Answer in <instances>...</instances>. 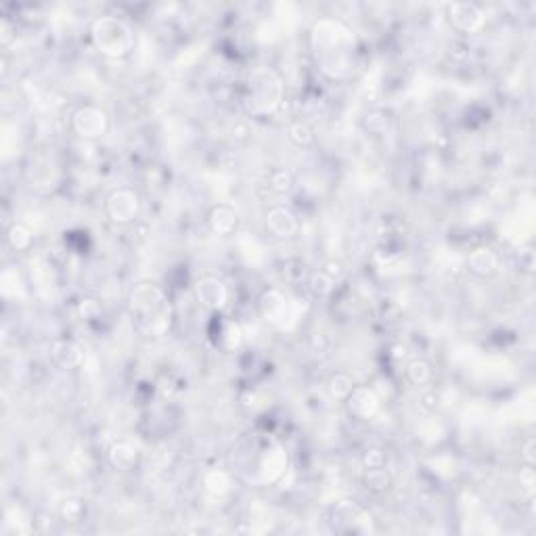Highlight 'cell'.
I'll return each mask as SVG.
<instances>
[{
	"label": "cell",
	"instance_id": "cell-1",
	"mask_svg": "<svg viewBox=\"0 0 536 536\" xmlns=\"http://www.w3.org/2000/svg\"><path fill=\"white\" fill-rule=\"evenodd\" d=\"M132 321L147 335H161L170 322V306L156 285H139L130 296Z\"/></svg>",
	"mask_w": 536,
	"mask_h": 536
},
{
	"label": "cell",
	"instance_id": "cell-2",
	"mask_svg": "<svg viewBox=\"0 0 536 536\" xmlns=\"http://www.w3.org/2000/svg\"><path fill=\"white\" fill-rule=\"evenodd\" d=\"M93 40L107 57H124L132 49V32L117 17H101L93 25Z\"/></svg>",
	"mask_w": 536,
	"mask_h": 536
},
{
	"label": "cell",
	"instance_id": "cell-3",
	"mask_svg": "<svg viewBox=\"0 0 536 536\" xmlns=\"http://www.w3.org/2000/svg\"><path fill=\"white\" fill-rule=\"evenodd\" d=\"M250 99L256 111H272L281 101V82L268 69H256L250 76Z\"/></svg>",
	"mask_w": 536,
	"mask_h": 536
},
{
	"label": "cell",
	"instance_id": "cell-4",
	"mask_svg": "<svg viewBox=\"0 0 536 536\" xmlns=\"http://www.w3.org/2000/svg\"><path fill=\"white\" fill-rule=\"evenodd\" d=\"M74 128L84 139H97L103 136L107 130V115L105 111L97 107H82L74 115Z\"/></svg>",
	"mask_w": 536,
	"mask_h": 536
},
{
	"label": "cell",
	"instance_id": "cell-5",
	"mask_svg": "<svg viewBox=\"0 0 536 536\" xmlns=\"http://www.w3.org/2000/svg\"><path fill=\"white\" fill-rule=\"evenodd\" d=\"M107 212L115 222H130L139 214V197L130 189H117L109 195Z\"/></svg>",
	"mask_w": 536,
	"mask_h": 536
},
{
	"label": "cell",
	"instance_id": "cell-6",
	"mask_svg": "<svg viewBox=\"0 0 536 536\" xmlns=\"http://www.w3.org/2000/svg\"><path fill=\"white\" fill-rule=\"evenodd\" d=\"M448 13H450V21L463 32H478L486 21L480 6L472 2H455L448 6Z\"/></svg>",
	"mask_w": 536,
	"mask_h": 536
},
{
	"label": "cell",
	"instance_id": "cell-7",
	"mask_svg": "<svg viewBox=\"0 0 536 536\" xmlns=\"http://www.w3.org/2000/svg\"><path fill=\"white\" fill-rule=\"evenodd\" d=\"M195 293H197V300L212 310H220L228 300V291H226L224 283L216 276L199 279L195 285Z\"/></svg>",
	"mask_w": 536,
	"mask_h": 536
},
{
	"label": "cell",
	"instance_id": "cell-8",
	"mask_svg": "<svg viewBox=\"0 0 536 536\" xmlns=\"http://www.w3.org/2000/svg\"><path fill=\"white\" fill-rule=\"evenodd\" d=\"M348 409L359 419H371L379 411V398L369 388H354L348 394Z\"/></svg>",
	"mask_w": 536,
	"mask_h": 536
},
{
	"label": "cell",
	"instance_id": "cell-9",
	"mask_svg": "<svg viewBox=\"0 0 536 536\" xmlns=\"http://www.w3.org/2000/svg\"><path fill=\"white\" fill-rule=\"evenodd\" d=\"M260 310L264 319L270 322H279L285 321V317H289L291 304L287 302L283 293H279L276 289H270V291H264V296L260 298Z\"/></svg>",
	"mask_w": 536,
	"mask_h": 536
},
{
	"label": "cell",
	"instance_id": "cell-10",
	"mask_svg": "<svg viewBox=\"0 0 536 536\" xmlns=\"http://www.w3.org/2000/svg\"><path fill=\"white\" fill-rule=\"evenodd\" d=\"M268 228L276 235V237H291L298 228V222H296V216L291 214L287 208L283 206H276L268 212Z\"/></svg>",
	"mask_w": 536,
	"mask_h": 536
},
{
	"label": "cell",
	"instance_id": "cell-11",
	"mask_svg": "<svg viewBox=\"0 0 536 536\" xmlns=\"http://www.w3.org/2000/svg\"><path fill=\"white\" fill-rule=\"evenodd\" d=\"M53 359L65 369L78 367L82 363V352L71 342H57L53 346Z\"/></svg>",
	"mask_w": 536,
	"mask_h": 536
},
{
	"label": "cell",
	"instance_id": "cell-12",
	"mask_svg": "<svg viewBox=\"0 0 536 536\" xmlns=\"http://www.w3.org/2000/svg\"><path fill=\"white\" fill-rule=\"evenodd\" d=\"M496 264H499V258H496V254L492 252V250H488V247H480V250H476L472 256H470V267L472 270L476 272V274H492L494 270H496Z\"/></svg>",
	"mask_w": 536,
	"mask_h": 536
},
{
	"label": "cell",
	"instance_id": "cell-13",
	"mask_svg": "<svg viewBox=\"0 0 536 536\" xmlns=\"http://www.w3.org/2000/svg\"><path fill=\"white\" fill-rule=\"evenodd\" d=\"M237 224V214L228 206H218L210 214V226L218 235H228Z\"/></svg>",
	"mask_w": 536,
	"mask_h": 536
},
{
	"label": "cell",
	"instance_id": "cell-14",
	"mask_svg": "<svg viewBox=\"0 0 536 536\" xmlns=\"http://www.w3.org/2000/svg\"><path fill=\"white\" fill-rule=\"evenodd\" d=\"M109 459L115 467L120 470H128L136 463V448H132L128 442H117L111 446L109 450Z\"/></svg>",
	"mask_w": 536,
	"mask_h": 536
},
{
	"label": "cell",
	"instance_id": "cell-15",
	"mask_svg": "<svg viewBox=\"0 0 536 536\" xmlns=\"http://www.w3.org/2000/svg\"><path fill=\"white\" fill-rule=\"evenodd\" d=\"M285 467H287V457H285V453L281 448L268 450L267 455H264V459H262V472H264V476H267L268 480L279 478L285 472Z\"/></svg>",
	"mask_w": 536,
	"mask_h": 536
},
{
	"label": "cell",
	"instance_id": "cell-16",
	"mask_svg": "<svg viewBox=\"0 0 536 536\" xmlns=\"http://www.w3.org/2000/svg\"><path fill=\"white\" fill-rule=\"evenodd\" d=\"M32 231L25 226V224H13L11 231H8V243L13 250H28L32 245Z\"/></svg>",
	"mask_w": 536,
	"mask_h": 536
},
{
	"label": "cell",
	"instance_id": "cell-17",
	"mask_svg": "<svg viewBox=\"0 0 536 536\" xmlns=\"http://www.w3.org/2000/svg\"><path fill=\"white\" fill-rule=\"evenodd\" d=\"M407 371H409L411 381L417 383V385H428L431 377H433V371H431L429 363H426V361H413Z\"/></svg>",
	"mask_w": 536,
	"mask_h": 536
},
{
	"label": "cell",
	"instance_id": "cell-18",
	"mask_svg": "<svg viewBox=\"0 0 536 536\" xmlns=\"http://www.w3.org/2000/svg\"><path fill=\"white\" fill-rule=\"evenodd\" d=\"M354 390V383H352V379L348 375H344V373H337V375H333L329 379V392H331V396H335V398H348V394Z\"/></svg>",
	"mask_w": 536,
	"mask_h": 536
},
{
	"label": "cell",
	"instance_id": "cell-19",
	"mask_svg": "<svg viewBox=\"0 0 536 536\" xmlns=\"http://www.w3.org/2000/svg\"><path fill=\"white\" fill-rule=\"evenodd\" d=\"M222 337H220V342L224 344V348L226 350H235L239 344H241V329H239V325L233 321H226L222 325Z\"/></svg>",
	"mask_w": 536,
	"mask_h": 536
},
{
	"label": "cell",
	"instance_id": "cell-20",
	"mask_svg": "<svg viewBox=\"0 0 536 536\" xmlns=\"http://www.w3.org/2000/svg\"><path fill=\"white\" fill-rule=\"evenodd\" d=\"M287 136H289V141L291 143H296L298 147H306V145H310L313 143V130L306 126V124H293V126H289V130H287Z\"/></svg>",
	"mask_w": 536,
	"mask_h": 536
},
{
	"label": "cell",
	"instance_id": "cell-21",
	"mask_svg": "<svg viewBox=\"0 0 536 536\" xmlns=\"http://www.w3.org/2000/svg\"><path fill=\"white\" fill-rule=\"evenodd\" d=\"M291 185H293V178H291V174H289L287 170L279 168V170H274V172L270 174V189H272V191H276V193H287V191L291 189Z\"/></svg>",
	"mask_w": 536,
	"mask_h": 536
},
{
	"label": "cell",
	"instance_id": "cell-22",
	"mask_svg": "<svg viewBox=\"0 0 536 536\" xmlns=\"http://www.w3.org/2000/svg\"><path fill=\"white\" fill-rule=\"evenodd\" d=\"M206 488L214 494H222L231 488V478L224 472H212L206 476Z\"/></svg>",
	"mask_w": 536,
	"mask_h": 536
},
{
	"label": "cell",
	"instance_id": "cell-23",
	"mask_svg": "<svg viewBox=\"0 0 536 536\" xmlns=\"http://www.w3.org/2000/svg\"><path fill=\"white\" fill-rule=\"evenodd\" d=\"M310 283H313V289H315L317 293H321V296L329 293V291L333 289V285H335V283H333L325 272H321V270L313 274V281H310Z\"/></svg>",
	"mask_w": 536,
	"mask_h": 536
},
{
	"label": "cell",
	"instance_id": "cell-24",
	"mask_svg": "<svg viewBox=\"0 0 536 536\" xmlns=\"http://www.w3.org/2000/svg\"><path fill=\"white\" fill-rule=\"evenodd\" d=\"M388 476H385V472L381 470V467H377V470H369V474H367V486L369 488H373V490H381V488H385L388 486Z\"/></svg>",
	"mask_w": 536,
	"mask_h": 536
}]
</instances>
